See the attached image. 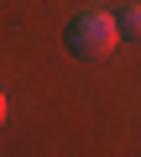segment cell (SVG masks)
<instances>
[{"label": "cell", "mask_w": 141, "mask_h": 157, "mask_svg": "<svg viewBox=\"0 0 141 157\" xmlns=\"http://www.w3.org/2000/svg\"><path fill=\"white\" fill-rule=\"evenodd\" d=\"M63 42H68L73 58H105V52H115V42H120V21H115L110 11H79L73 21H68Z\"/></svg>", "instance_id": "cell-1"}, {"label": "cell", "mask_w": 141, "mask_h": 157, "mask_svg": "<svg viewBox=\"0 0 141 157\" xmlns=\"http://www.w3.org/2000/svg\"><path fill=\"white\" fill-rule=\"evenodd\" d=\"M115 21H120V37H141V6H125Z\"/></svg>", "instance_id": "cell-2"}, {"label": "cell", "mask_w": 141, "mask_h": 157, "mask_svg": "<svg viewBox=\"0 0 141 157\" xmlns=\"http://www.w3.org/2000/svg\"><path fill=\"white\" fill-rule=\"evenodd\" d=\"M6 115H11V105H6V94H0V126H6Z\"/></svg>", "instance_id": "cell-3"}]
</instances>
